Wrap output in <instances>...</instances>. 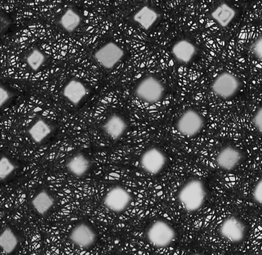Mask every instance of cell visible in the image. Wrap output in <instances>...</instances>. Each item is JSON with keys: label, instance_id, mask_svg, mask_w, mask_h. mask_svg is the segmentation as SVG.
<instances>
[{"label": "cell", "instance_id": "4", "mask_svg": "<svg viewBox=\"0 0 262 255\" xmlns=\"http://www.w3.org/2000/svg\"><path fill=\"white\" fill-rule=\"evenodd\" d=\"M204 126V120L197 111L187 110L181 114L176 123V128L183 136L194 137L199 134Z\"/></svg>", "mask_w": 262, "mask_h": 255}, {"label": "cell", "instance_id": "13", "mask_svg": "<svg viewBox=\"0 0 262 255\" xmlns=\"http://www.w3.org/2000/svg\"><path fill=\"white\" fill-rule=\"evenodd\" d=\"M88 90L86 86L79 80L71 79L62 89L63 96L73 105H77L86 97Z\"/></svg>", "mask_w": 262, "mask_h": 255}, {"label": "cell", "instance_id": "3", "mask_svg": "<svg viewBox=\"0 0 262 255\" xmlns=\"http://www.w3.org/2000/svg\"><path fill=\"white\" fill-rule=\"evenodd\" d=\"M135 95L147 103H156L161 101L165 95L162 83L154 76H147L139 83L135 88Z\"/></svg>", "mask_w": 262, "mask_h": 255}, {"label": "cell", "instance_id": "17", "mask_svg": "<svg viewBox=\"0 0 262 255\" xmlns=\"http://www.w3.org/2000/svg\"><path fill=\"white\" fill-rule=\"evenodd\" d=\"M67 169L73 176L81 178L86 174L90 168L89 159L84 154H76L67 163Z\"/></svg>", "mask_w": 262, "mask_h": 255}, {"label": "cell", "instance_id": "2", "mask_svg": "<svg viewBox=\"0 0 262 255\" xmlns=\"http://www.w3.org/2000/svg\"><path fill=\"white\" fill-rule=\"evenodd\" d=\"M175 238L174 229L164 220H156L147 229V241L156 248L167 247L172 244Z\"/></svg>", "mask_w": 262, "mask_h": 255}, {"label": "cell", "instance_id": "9", "mask_svg": "<svg viewBox=\"0 0 262 255\" xmlns=\"http://www.w3.org/2000/svg\"><path fill=\"white\" fill-rule=\"evenodd\" d=\"M220 234L225 240L237 244L244 240L246 226L239 218L235 216L228 217L220 225Z\"/></svg>", "mask_w": 262, "mask_h": 255}, {"label": "cell", "instance_id": "8", "mask_svg": "<svg viewBox=\"0 0 262 255\" xmlns=\"http://www.w3.org/2000/svg\"><path fill=\"white\" fill-rule=\"evenodd\" d=\"M124 55V50L119 44L109 41L97 50L95 58L102 67L111 69L122 60Z\"/></svg>", "mask_w": 262, "mask_h": 255}, {"label": "cell", "instance_id": "22", "mask_svg": "<svg viewBox=\"0 0 262 255\" xmlns=\"http://www.w3.org/2000/svg\"><path fill=\"white\" fill-rule=\"evenodd\" d=\"M46 56L39 49L34 48L28 55L27 62L29 67L34 71H39L45 63Z\"/></svg>", "mask_w": 262, "mask_h": 255}, {"label": "cell", "instance_id": "11", "mask_svg": "<svg viewBox=\"0 0 262 255\" xmlns=\"http://www.w3.org/2000/svg\"><path fill=\"white\" fill-rule=\"evenodd\" d=\"M243 155L240 150L235 147L228 146L222 149L216 157V163L220 169L225 171H232L242 160Z\"/></svg>", "mask_w": 262, "mask_h": 255}, {"label": "cell", "instance_id": "12", "mask_svg": "<svg viewBox=\"0 0 262 255\" xmlns=\"http://www.w3.org/2000/svg\"><path fill=\"white\" fill-rule=\"evenodd\" d=\"M197 49L189 40L182 39L177 41L171 48V54L175 60L181 63H189L195 56Z\"/></svg>", "mask_w": 262, "mask_h": 255}, {"label": "cell", "instance_id": "18", "mask_svg": "<svg viewBox=\"0 0 262 255\" xmlns=\"http://www.w3.org/2000/svg\"><path fill=\"white\" fill-rule=\"evenodd\" d=\"M31 204L36 213L45 216L53 207L55 200L48 191L41 190L32 199Z\"/></svg>", "mask_w": 262, "mask_h": 255}, {"label": "cell", "instance_id": "5", "mask_svg": "<svg viewBox=\"0 0 262 255\" xmlns=\"http://www.w3.org/2000/svg\"><path fill=\"white\" fill-rule=\"evenodd\" d=\"M240 81L229 72H223L216 76L211 85L215 95L223 99H230L235 96L240 89Z\"/></svg>", "mask_w": 262, "mask_h": 255}, {"label": "cell", "instance_id": "7", "mask_svg": "<svg viewBox=\"0 0 262 255\" xmlns=\"http://www.w3.org/2000/svg\"><path fill=\"white\" fill-rule=\"evenodd\" d=\"M167 158L160 149L151 147L142 153L140 163L142 170L148 174L157 175L164 170Z\"/></svg>", "mask_w": 262, "mask_h": 255}, {"label": "cell", "instance_id": "28", "mask_svg": "<svg viewBox=\"0 0 262 255\" xmlns=\"http://www.w3.org/2000/svg\"><path fill=\"white\" fill-rule=\"evenodd\" d=\"M192 255H201L200 254H192Z\"/></svg>", "mask_w": 262, "mask_h": 255}, {"label": "cell", "instance_id": "6", "mask_svg": "<svg viewBox=\"0 0 262 255\" xmlns=\"http://www.w3.org/2000/svg\"><path fill=\"white\" fill-rule=\"evenodd\" d=\"M133 201V196L126 189L114 187L103 199V204L109 211L120 213L126 211Z\"/></svg>", "mask_w": 262, "mask_h": 255}, {"label": "cell", "instance_id": "23", "mask_svg": "<svg viewBox=\"0 0 262 255\" xmlns=\"http://www.w3.org/2000/svg\"><path fill=\"white\" fill-rule=\"evenodd\" d=\"M17 166L6 156H3L0 159V179L5 180L17 169Z\"/></svg>", "mask_w": 262, "mask_h": 255}, {"label": "cell", "instance_id": "16", "mask_svg": "<svg viewBox=\"0 0 262 255\" xmlns=\"http://www.w3.org/2000/svg\"><path fill=\"white\" fill-rule=\"evenodd\" d=\"M159 18V13L149 6L142 7L133 15V20L145 30L150 29Z\"/></svg>", "mask_w": 262, "mask_h": 255}, {"label": "cell", "instance_id": "15", "mask_svg": "<svg viewBox=\"0 0 262 255\" xmlns=\"http://www.w3.org/2000/svg\"><path fill=\"white\" fill-rule=\"evenodd\" d=\"M237 15V10L227 3L219 5L211 13V18L219 26L225 28L230 25Z\"/></svg>", "mask_w": 262, "mask_h": 255}, {"label": "cell", "instance_id": "21", "mask_svg": "<svg viewBox=\"0 0 262 255\" xmlns=\"http://www.w3.org/2000/svg\"><path fill=\"white\" fill-rule=\"evenodd\" d=\"M81 22L80 15L72 8H69L62 14L60 18V25L68 32H74Z\"/></svg>", "mask_w": 262, "mask_h": 255}, {"label": "cell", "instance_id": "27", "mask_svg": "<svg viewBox=\"0 0 262 255\" xmlns=\"http://www.w3.org/2000/svg\"><path fill=\"white\" fill-rule=\"evenodd\" d=\"M10 97H11V95H10V91L2 85L0 87V106L1 107L4 106L5 103L10 100Z\"/></svg>", "mask_w": 262, "mask_h": 255}, {"label": "cell", "instance_id": "26", "mask_svg": "<svg viewBox=\"0 0 262 255\" xmlns=\"http://www.w3.org/2000/svg\"><path fill=\"white\" fill-rule=\"evenodd\" d=\"M253 123L258 132L262 134V106L255 112L253 117Z\"/></svg>", "mask_w": 262, "mask_h": 255}, {"label": "cell", "instance_id": "24", "mask_svg": "<svg viewBox=\"0 0 262 255\" xmlns=\"http://www.w3.org/2000/svg\"><path fill=\"white\" fill-rule=\"evenodd\" d=\"M253 199L256 204L262 206V178L258 180L253 190Z\"/></svg>", "mask_w": 262, "mask_h": 255}, {"label": "cell", "instance_id": "19", "mask_svg": "<svg viewBox=\"0 0 262 255\" xmlns=\"http://www.w3.org/2000/svg\"><path fill=\"white\" fill-rule=\"evenodd\" d=\"M51 132V126L42 119L37 120L28 130L29 136L36 144L41 143Z\"/></svg>", "mask_w": 262, "mask_h": 255}, {"label": "cell", "instance_id": "20", "mask_svg": "<svg viewBox=\"0 0 262 255\" xmlns=\"http://www.w3.org/2000/svg\"><path fill=\"white\" fill-rule=\"evenodd\" d=\"M18 238L13 230L5 228L0 235V246L6 254H10L18 247Z\"/></svg>", "mask_w": 262, "mask_h": 255}, {"label": "cell", "instance_id": "14", "mask_svg": "<svg viewBox=\"0 0 262 255\" xmlns=\"http://www.w3.org/2000/svg\"><path fill=\"white\" fill-rule=\"evenodd\" d=\"M127 123L120 115L114 114L104 123L103 129L107 136L114 140L121 138L127 129Z\"/></svg>", "mask_w": 262, "mask_h": 255}, {"label": "cell", "instance_id": "25", "mask_svg": "<svg viewBox=\"0 0 262 255\" xmlns=\"http://www.w3.org/2000/svg\"><path fill=\"white\" fill-rule=\"evenodd\" d=\"M251 50L255 57L262 61V36L253 43Z\"/></svg>", "mask_w": 262, "mask_h": 255}, {"label": "cell", "instance_id": "10", "mask_svg": "<svg viewBox=\"0 0 262 255\" xmlns=\"http://www.w3.org/2000/svg\"><path fill=\"white\" fill-rule=\"evenodd\" d=\"M69 239L78 247L89 249L96 242L97 234L88 223H80L72 229Z\"/></svg>", "mask_w": 262, "mask_h": 255}, {"label": "cell", "instance_id": "1", "mask_svg": "<svg viewBox=\"0 0 262 255\" xmlns=\"http://www.w3.org/2000/svg\"><path fill=\"white\" fill-rule=\"evenodd\" d=\"M207 192L204 182L192 179L187 181L180 189L178 200L185 211L189 213L199 211L204 205Z\"/></svg>", "mask_w": 262, "mask_h": 255}]
</instances>
